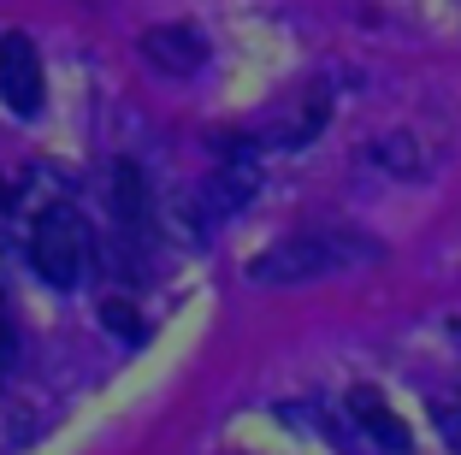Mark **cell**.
I'll list each match as a JSON object with an SVG mask.
<instances>
[{
    "mask_svg": "<svg viewBox=\"0 0 461 455\" xmlns=\"http://www.w3.org/2000/svg\"><path fill=\"white\" fill-rule=\"evenodd\" d=\"M6 207H13V184H6V177H0V214H6Z\"/></svg>",
    "mask_w": 461,
    "mask_h": 455,
    "instance_id": "obj_12",
    "label": "cell"
},
{
    "mask_svg": "<svg viewBox=\"0 0 461 455\" xmlns=\"http://www.w3.org/2000/svg\"><path fill=\"white\" fill-rule=\"evenodd\" d=\"M101 320H107V332L124 337V343H136V337H142V320H136L131 302H101Z\"/></svg>",
    "mask_w": 461,
    "mask_h": 455,
    "instance_id": "obj_9",
    "label": "cell"
},
{
    "mask_svg": "<svg viewBox=\"0 0 461 455\" xmlns=\"http://www.w3.org/2000/svg\"><path fill=\"white\" fill-rule=\"evenodd\" d=\"M379 255V249H366L355 242L349 231H296V237L272 242L267 255H255L249 278L255 284H308V278H326V272H343L355 260Z\"/></svg>",
    "mask_w": 461,
    "mask_h": 455,
    "instance_id": "obj_1",
    "label": "cell"
},
{
    "mask_svg": "<svg viewBox=\"0 0 461 455\" xmlns=\"http://www.w3.org/2000/svg\"><path fill=\"white\" fill-rule=\"evenodd\" d=\"M255 196V166H225L207 177V214H237Z\"/></svg>",
    "mask_w": 461,
    "mask_h": 455,
    "instance_id": "obj_6",
    "label": "cell"
},
{
    "mask_svg": "<svg viewBox=\"0 0 461 455\" xmlns=\"http://www.w3.org/2000/svg\"><path fill=\"white\" fill-rule=\"evenodd\" d=\"M349 414H355V426H361L366 438L379 443V450H391V455H408V450H414V432H408L402 420L384 408V396H373L366 385L349 390Z\"/></svg>",
    "mask_w": 461,
    "mask_h": 455,
    "instance_id": "obj_5",
    "label": "cell"
},
{
    "mask_svg": "<svg viewBox=\"0 0 461 455\" xmlns=\"http://www.w3.org/2000/svg\"><path fill=\"white\" fill-rule=\"evenodd\" d=\"M83 255H89V237H83V219L71 207H48L36 219V237H30V260L54 290H71L83 278Z\"/></svg>",
    "mask_w": 461,
    "mask_h": 455,
    "instance_id": "obj_2",
    "label": "cell"
},
{
    "mask_svg": "<svg viewBox=\"0 0 461 455\" xmlns=\"http://www.w3.org/2000/svg\"><path fill=\"white\" fill-rule=\"evenodd\" d=\"M373 154H379V160L391 166V172H402V177H414V172H420V148L408 142V136H384V142L373 148Z\"/></svg>",
    "mask_w": 461,
    "mask_h": 455,
    "instance_id": "obj_8",
    "label": "cell"
},
{
    "mask_svg": "<svg viewBox=\"0 0 461 455\" xmlns=\"http://www.w3.org/2000/svg\"><path fill=\"white\" fill-rule=\"evenodd\" d=\"M113 214H119L124 225H142V214H149V184H142V172H136L131 160L113 166Z\"/></svg>",
    "mask_w": 461,
    "mask_h": 455,
    "instance_id": "obj_7",
    "label": "cell"
},
{
    "mask_svg": "<svg viewBox=\"0 0 461 455\" xmlns=\"http://www.w3.org/2000/svg\"><path fill=\"white\" fill-rule=\"evenodd\" d=\"M0 101H6L18 119H30V113L41 107V59H36L24 30L0 36Z\"/></svg>",
    "mask_w": 461,
    "mask_h": 455,
    "instance_id": "obj_3",
    "label": "cell"
},
{
    "mask_svg": "<svg viewBox=\"0 0 461 455\" xmlns=\"http://www.w3.org/2000/svg\"><path fill=\"white\" fill-rule=\"evenodd\" d=\"M142 59H149L154 71H166V77H190V71L207 66V41H202V30H190V24H154L149 36H142Z\"/></svg>",
    "mask_w": 461,
    "mask_h": 455,
    "instance_id": "obj_4",
    "label": "cell"
},
{
    "mask_svg": "<svg viewBox=\"0 0 461 455\" xmlns=\"http://www.w3.org/2000/svg\"><path fill=\"white\" fill-rule=\"evenodd\" d=\"M438 432L461 450V408H438Z\"/></svg>",
    "mask_w": 461,
    "mask_h": 455,
    "instance_id": "obj_11",
    "label": "cell"
},
{
    "mask_svg": "<svg viewBox=\"0 0 461 455\" xmlns=\"http://www.w3.org/2000/svg\"><path fill=\"white\" fill-rule=\"evenodd\" d=\"M13 355H18V337H13V320H6V302H0V373H13Z\"/></svg>",
    "mask_w": 461,
    "mask_h": 455,
    "instance_id": "obj_10",
    "label": "cell"
}]
</instances>
